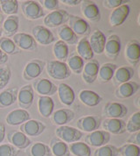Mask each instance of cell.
I'll list each match as a JSON object with an SVG mask.
<instances>
[{
	"instance_id": "obj_1",
	"label": "cell",
	"mask_w": 140,
	"mask_h": 156,
	"mask_svg": "<svg viewBox=\"0 0 140 156\" xmlns=\"http://www.w3.org/2000/svg\"><path fill=\"white\" fill-rule=\"evenodd\" d=\"M47 72L51 78L54 80H65L70 77L71 71L66 62L57 60H52L46 63Z\"/></svg>"
},
{
	"instance_id": "obj_2",
	"label": "cell",
	"mask_w": 140,
	"mask_h": 156,
	"mask_svg": "<svg viewBox=\"0 0 140 156\" xmlns=\"http://www.w3.org/2000/svg\"><path fill=\"white\" fill-rule=\"evenodd\" d=\"M55 135L57 138L61 140L67 144H71L80 141L84 136V133L79 129L69 126H61L55 129Z\"/></svg>"
},
{
	"instance_id": "obj_3",
	"label": "cell",
	"mask_w": 140,
	"mask_h": 156,
	"mask_svg": "<svg viewBox=\"0 0 140 156\" xmlns=\"http://www.w3.org/2000/svg\"><path fill=\"white\" fill-rule=\"evenodd\" d=\"M70 14L65 10L58 9L46 15L43 20V24L47 28L59 27L68 21Z\"/></svg>"
},
{
	"instance_id": "obj_4",
	"label": "cell",
	"mask_w": 140,
	"mask_h": 156,
	"mask_svg": "<svg viewBox=\"0 0 140 156\" xmlns=\"http://www.w3.org/2000/svg\"><path fill=\"white\" fill-rule=\"evenodd\" d=\"M21 10L24 16L28 20H39L45 16L44 9L40 5L39 1L27 0L21 3Z\"/></svg>"
},
{
	"instance_id": "obj_5",
	"label": "cell",
	"mask_w": 140,
	"mask_h": 156,
	"mask_svg": "<svg viewBox=\"0 0 140 156\" xmlns=\"http://www.w3.org/2000/svg\"><path fill=\"white\" fill-rule=\"evenodd\" d=\"M46 67V62L40 59H33L26 64L22 76L26 81H32L39 77Z\"/></svg>"
},
{
	"instance_id": "obj_6",
	"label": "cell",
	"mask_w": 140,
	"mask_h": 156,
	"mask_svg": "<svg viewBox=\"0 0 140 156\" xmlns=\"http://www.w3.org/2000/svg\"><path fill=\"white\" fill-rule=\"evenodd\" d=\"M68 22V26L77 36L86 37L87 35L90 34V25L83 18L76 15H70Z\"/></svg>"
},
{
	"instance_id": "obj_7",
	"label": "cell",
	"mask_w": 140,
	"mask_h": 156,
	"mask_svg": "<svg viewBox=\"0 0 140 156\" xmlns=\"http://www.w3.org/2000/svg\"><path fill=\"white\" fill-rule=\"evenodd\" d=\"M84 140L85 143L90 147H100L110 142V134L104 130H96L84 135Z\"/></svg>"
},
{
	"instance_id": "obj_8",
	"label": "cell",
	"mask_w": 140,
	"mask_h": 156,
	"mask_svg": "<svg viewBox=\"0 0 140 156\" xmlns=\"http://www.w3.org/2000/svg\"><path fill=\"white\" fill-rule=\"evenodd\" d=\"M37 44L47 46L56 41L54 34L52 31L45 26H36L32 29V34Z\"/></svg>"
},
{
	"instance_id": "obj_9",
	"label": "cell",
	"mask_w": 140,
	"mask_h": 156,
	"mask_svg": "<svg viewBox=\"0 0 140 156\" xmlns=\"http://www.w3.org/2000/svg\"><path fill=\"white\" fill-rule=\"evenodd\" d=\"M32 85L34 92L42 97H51L57 92V86L47 78H37Z\"/></svg>"
},
{
	"instance_id": "obj_10",
	"label": "cell",
	"mask_w": 140,
	"mask_h": 156,
	"mask_svg": "<svg viewBox=\"0 0 140 156\" xmlns=\"http://www.w3.org/2000/svg\"><path fill=\"white\" fill-rule=\"evenodd\" d=\"M19 129L20 132L27 137H38L46 131L47 126L41 121L31 119L30 120L20 125Z\"/></svg>"
},
{
	"instance_id": "obj_11",
	"label": "cell",
	"mask_w": 140,
	"mask_h": 156,
	"mask_svg": "<svg viewBox=\"0 0 140 156\" xmlns=\"http://www.w3.org/2000/svg\"><path fill=\"white\" fill-rule=\"evenodd\" d=\"M102 119L101 117L95 115H88L80 118L77 120V127L80 131L85 133H91L96 131L101 126Z\"/></svg>"
},
{
	"instance_id": "obj_12",
	"label": "cell",
	"mask_w": 140,
	"mask_h": 156,
	"mask_svg": "<svg viewBox=\"0 0 140 156\" xmlns=\"http://www.w3.org/2000/svg\"><path fill=\"white\" fill-rule=\"evenodd\" d=\"M18 103L20 109L27 110L33 105L34 101V90L32 84L21 87L18 92Z\"/></svg>"
},
{
	"instance_id": "obj_13",
	"label": "cell",
	"mask_w": 140,
	"mask_h": 156,
	"mask_svg": "<svg viewBox=\"0 0 140 156\" xmlns=\"http://www.w3.org/2000/svg\"><path fill=\"white\" fill-rule=\"evenodd\" d=\"M128 113V108L124 104L109 102L103 108V115L107 119H123Z\"/></svg>"
},
{
	"instance_id": "obj_14",
	"label": "cell",
	"mask_w": 140,
	"mask_h": 156,
	"mask_svg": "<svg viewBox=\"0 0 140 156\" xmlns=\"http://www.w3.org/2000/svg\"><path fill=\"white\" fill-rule=\"evenodd\" d=\"M131 12V7L129 5L124 4L119 7L114 9L110 15V24L113 27H121L127 20Z\"/></svg>"
},
{
	"instance_id": "obj_15",
	"label": "cell",
	"mask_w": 140,
	"mask_h": 156,
	"mask_svg": "<svg viewBox=\"0 0 140 156\" xmlns=\"http://www.w3.org/2000/svg\"><path fill=\"white\" fill-rule=\"evenodd\" d=\"M122 48V42L121 39L117 34H111L106 39L105 43L104 51L106 56L110 58V59H116L117 58L121 52Z\"/></svg>"
},
{
	"instance_id": "obj_16",
	"label": "cell",
	"mask_w": 140,
	"mask_h": 156,
	"mask_svg": "<svg viewBox=\"0 0 140 156\" xmlns=\"http://www.w3.org/2000/svg\"><path fill=\"white\" fill-rule=\"evenodd\" d=\"M12 41L20 50L33 51L38 48V44L33 37L26 33H17L13 36Z\"/></svg>"
},
{
	"instance_id": "obj_17",
	"label": "cell",
	"mask_w": 140,
	"mask_h": 156,
	"mask_svg": "<svg viewBox=\"0 0 140 156\" xmlns=\"http://www.w3.org/2000/svg\"><path fill=\"white\" fill-rule=\"evenodd\" d=\"M81 10L84 17L93 22H97L101 20V12L98 5L91 0H83L81 3Z\"/></svg>"
},
{
	"instance_id": "obj_18",
	"label": "cell",
	"mask_w": 140,
	"mask_h": 156,
	"mask_svg": "<svg viewBox=\"0 0 140 156\" xmlns=\"http://www.w3.org/2000/svg\"><path fill=\"white\" fill-rule=\"evenodd\" d=\"M99 69H100V63L97 60L92 59L89 62H86L82 72L84 82L88 84L93 83L97 79Z\"/></svg>"
},
{
	"instance_id": "obj_19",
	"label": "cell",
	"mask_w": 140,
	"mask_h": 156,
	"mask_svg": "<svg viewBox=\"0 0 140 156\" xmlns=\"http://www.w3.org/2000/svg\"><path fill=\"white\" fill-rule=\"evenodd\" d=\"M124 55L131 65L136 67L140 61V43L137 40L129 41L126 44Z\"/></svg>"
},
{
	"instance_id": "obj_20",
	"label": "cell",
	"mask_w": 140,
	"mask_h": 156,
	"mask_svg": "<svg viewBox=\"0 0 140 156\" xmlns=\"http://www.w3.org/2000/svg\"><path fill=\"white\" fill-rule=\"evenodd\" d=\"M106 39L107 37L99 29H96L92 33H90V36L89 38V42L94 54L102 55L103 53Z\"/></svg>"
},
{
	"instance_id": "obj_21",
	"label": "cell",
	"mask_w": 140,
	"mask_h": 156,
	"mask_svg": "<svg viewBox=\"0 0 140 156\" xmlns=\"http://www.w3.org/2000/svg\"><path fill=\"white\" fill-rule=\"evenodd\" d=\"M75 117V113L70 109H59L54 112L51 115V122L58 126H67L68 123L72 121Z\"/></svg>"
},
{
	"instance_id": "obj_22",
	"label": "cell",
	"mask_w": 140,
	"mask_h": 156,
	"mask_svg": "<svg viewBox=\"0 0 140 156\" xmlns=\"http://www.w3.org/2000/svg\"><path fill=\"white\" fill-rule=\"evenodd\" d=\"M103 130L110 134H123L126 132V122L121 119H106L101 124Z\"/></svg>"
},
{
	"instance_id": "obj_23",
	"label": "cell",
	"mask_w": 140,
	"mask_h": 156,
	"mask_svg": "<svg viewBox=\"0 0 140 156\" xmlns=\"http://www.w3.org/2000/svg\"><path fill=\"white\" fill-rule=\"evenodd\" d=\"M30 119H31V114L28 112L27 110H24V109H15L13 111L10 112L5 117L6 123L12 126H20Z\"/></svg>"
},
{
	"instance_id": "obj_24",
	"label": "cell",
	"mask_w": 140,
	"mask_h": 156,
	"mask_svg": "<svg viewBox=\"0 0 140 156\" xmlns=\"http://www.w3.org/2000/svg\"><path fill=\"white\" fill-rule=\"evenodd\" d=\"M7 140L9 144L12 145L14 147L19 150L27 148L31 145V140L20 131H12L7 134Z\"/></svg>"
},
{
	"instance_id": "obj_25",
	"label": "cell",
	"mask_w": 140,
	"mask_h": 156,
	"mask_svg": "<svg viewBox=\"0 0 140 156\" xmlns=\"http://www.w3.org/2000/svg\"><path fill=\"white\" fill-rule=\"evenodd\" d=\"M139 84L135 81H129L127 83L119 84L118 87L115 90V96L117 98H129L132 97L134 94L138 91Z\"/></svg>"
},
{
	"instance_id": "obj_26",
	"label": "cell",
	"mask_w": 140,
	"mask_h": 156,
	"mask_svg": "<svg viewBox=\"0 0 140 156\" xmlns=\"http://www.w3.org/2000/svg\"><path fill=\"white\" fill-rule=\"evenodd\" d=\"M57 93L59 100L61 103L66 105V106H71L75 100V94L72 87H70L67 83H60L59 86H57Z\"/></svg>"
},
{
	"instance_id": "obj_27",
	"label": "cell",
	"mask_w": 140,
	"mask_h": 156,
	"mask_svg": "<svg viewBox=\"0 0 140 156\" xmlns=\"http://www.w3.org/2000/svg\"><path fill=\"white\" fill-rule=\"evenodd\" d=\"M79 100L88 107L97 106L103 101V98L98 94L90 90H82L78 95Z\"/></svg>"
},
{
	"instance_id": "obj_28",
	"label": "cell",
	"mask_w": 140,
	"mask_h": 156,
	"mask_svg": "<svg viewBox=\"0 0 140 156\" xmlns=\"http://www.w3.org/2000/svg\"><path fill=\"white\" fill-rule=\"evenodd\" d=\"M2 32L5 37H13L19 31V19L17 15L8 16L4 23H2Z\"/></svg>"
},
{
	"instance_id": "obj_29",
	"label": "cell",
	"mask_w": 140,
	"mask_h": 156,
	"mask_svg": "<svg viewBox=\"0 0 140 156\" xmlns=\"http://www.w3.org/2000/svg\"><path fill=\"white\" fill-rule=\"evenodd\" d=\"M19 88L13 87L4 90L0 92V108L5 109L14 105L18 99Z\"/></svg>"
},
{
	"instance_id": "obj_30",
	"label": "cell",
	"mask_w": 140,
	"mask_h": 156,
	"mask_svg": "<svg viewBox=\"0 0 140 156\" xmlns=\"http://www.w3.org/2000/svg\"><path fill=\"white\" fill-rule=\"evenodd\" d=\"M57 34L60 38V41L68 45H76L79 41V37L71 30L68 24H64L59 27L57 29Z\"/></svg>"
},
{
	"instance_id": "obj_31",
	"label": "cell",
	"mask_w": 140,
	"mask_h": 156,
	"mask_svg": "<svg viewBox=\"0 0 140 156\" xmlns=\"http://www.w3.org/2000/svg\"><path fill=\"white\" fill-rule=\"evenodd\" d=\"M76 51L77 55L84 62H89L94 58V53L89 45L88 37H82L79 40V41L76 44Z\"/></svg>"
},
{
	"instance_id": "obj_32",
	"label": "cell",
	"mask_w": 140,
	"mask_h": 156,
	"mask_svg": "<svg viewBox=\"0 0 140 156\" xmlns=\"http://www.w3.org/2000/svg\"><path fill=\"white\" fill-rule=\"evenodd\" d=\"M49 147L52 154L54 156H70L68 145L62 141L56 136L53 137L50 140Z\"/></svg>"
},
{
	"instance_id": "obj_33",
	"label": "cell",
	"mask_w": 140,
	"mask_h": 156,
	"mask_svg": "<svg viewBox=\"0 0 140 156\" xmlns=\"http://www.w3.org/2000/svg\"><path fill=\"white\" fill-rule=\"evenodd\" d=\"M54 102L51 97L40 96L38 98V110L39 112L44 118H50L54 112Z\"/></svg>"
},
{
	"instance_id": "obj_34",
	"label": "cell",
	"mask_w": 140,
	"mask_h": 156,
	"mask_svg": "<svg viewBox=\"0 0 140 156\" xmlns=\"http://www.w3.org/2000/svg\"><path fill=\"white\" fill-rule=\"evenodd\" d=\"M135 75V71L132 67L130 66H121L117 67V70L114 74L113 79L115 82L118 84H122L127 83L129 81H131V79Z\"/></svg>"
},
{
	"instance_id": "obj_35",
	"label": "cell",
	"mask_w": 140,
	"mask_h": 156,
	"mask_svg": "<svg viewBox=\"0 0 140 156\" xmlns=\"http://www.w3.org/2000/svg\"><path fill=\"white\" fill-rule=\"evenodd\" d=\"M117 69V65L111 62H106L103 65H100L97 76L98 79L100 80V82L104 83L110 82L113 79Z\"/></svg>"
},
{
	"instance_id": "obj_36",
	"label": "cell",
	"mask_w": 140,
	"mask_h": 156,
	"mask_svg": "<svg viewBox=\"0 0 140 156\" xmlns=\"http://www.w3.org/2000/svg\"><path fill=\"white\" fill-rule=\"evenodd\" d=\"M28 156H53L51 149L46 143L34 142L26 151Z\"/></svg>"
},
{
	"instance_id": "obj_37",
	"label": "cell",
	"mask_w": 140,
	"mask_h": 156,
	"mask_svg": "<svg viewBox=\"0 0 140 156\" xmlns=\"http://www.w3.org/2000/svg\"><path fill=\"white\" fill-rule=\"evenodd\" d=\"M53 53L54 55L56 58L57 61L63 62H65L68 59V57L69 56V48L68 46L64 43L61 41H57L54 45L53 48Z\"/></svg>"
},
{
	"instance_id": "obj_38",
	"label": "cell",
	"mask_w": 140,
	"mask_h": 156,
	"mask_svg": "<svg viewBox=\"0 0 140 156\" xmlns=\"http://www.w3.org/2000/svg\"><path fill=\"white\" fill-rule=\"evenodd\" d=\"M84 61L77 55L76 53H73L67 59V65L68 66L71 73H75L76 75L82 74L84 67Z\"/></svg>"
},
{
	"instance_id": "obj_39",
	"label": "cell",
	"mask_w": 140,
	"mask_h": 156,
	"mask_svg": "<svg viewBox=\"0 0 140 156\" xmlns=\"http://www.w3.org/2000/svg\"><path fill=\"white\" fill-rule=\"evenodd\" d=\"M70 154L75 156H91V147L85 142L77 141L68 145Z\"/></svg>"
},
{
	"instance_id": "obj_40",
	"label": "cell",
	"mask_w": 140,
	"mask_h": 156,
	"mask_svg": "<svg viewBox=\"0 0 140 156\" xmlns=\"http://www.w3.org/2000/svg\"><path fill=\"white\" fill-rule=\"evenodd\" d=\"M0 49L2 50L7 55H13L19 54L21 50L15 45L12 39L8 37H1L0 38Z\"/></svg>"
},
{
	"instance_id": "obj_41",
	"label": "cell",
	"mask_w": 140,
	"mask_h": 156,
	"mask_svg": "<svg viewBox=\"0 0 140 156\" xmlns=\"http://www.w3.org/2000/svg\"><path fill=\"white\" fill-rule=\"evenodd\" d=\"M1 12L12 16L17 15L19 12V2L17 0H0Z\"/></svg>"
},
{
	"instance_id": "obj_42",
	"label": "cell",
	"mask_w": 140,
	"mask_h": 156,
	"mask_svg": "<svg viewBox=\"0 0 140 156\" xmlns=\"http://www.w3.org/2000/svg\"><path fill=\"white\" fill-rule=\"evenodd\" d=\"M126 132L130 133H134L140 131V112H137L133 113L128 121L126 122L125 125Z\"/></svg>"
},
{
	"instance_id": "obj_43",
	"label": "cell",
	"mask_w": 140,
	"mask_h": 156,
	"mask_svg": "<svg viewBox=\"0 0 140 156\" xmlns=\"http://www.w3.org/2000/svg\"><path fill=\"white\" fill-rule=\"evenodd\" d=\"M118 148L113 145L107 144L95 150L93 156H118Z\"/></svg>"
},
{
	"instance_id": "obj_44",
	"label": "cell",
	"mask_w": 140,
	"mask_h": 156,
	"mask_svg": "<svg viewBox=\"0 0 140 156\" xmlns=\"http://www.w3.org/2000/svg\"><path fill=\"white\" fill-rule=\"evenodd\" d=\"M121 156H140V147L130 143H125L118 148Z\"/></svg>"
},
{
	"instance_id": "obj_45",
	"label": "cell",
	"mask_w": 140,
	"mask_h": 156,
	"mask_svg": "<svg viewBox=\"0 0 140 156\" xmlns=\"http://www.w3.org/2000/svg\"><path fill=\"white\" fill-rule=\"evenodd\" d=\"M12 79V70L8 66L0 67V90L5 89Z\"/></svg>"
},
{
	"instance_id": "obj_46",
	"label": "cell",
	"mask_w": 140,
	"mask_h": 156,
	"mask_svg": "<svg viewBox=\"0 0 140 156\" xmlns=\"http://www.w3.org/2000/svg\"><path fill=\"white\" fill-rule=\"evenodd\" d=\"M19 152L20 150L14 147L9 143L0 144V156H18Z\"/></svg>"
},
{
	"instance_id": "obj_47",
	"label": "cell",
	"mask_w": 140,
	"mask_h": 156,
	"mask_svg": "<svg viewBox=\"0 0 140 156\" xmlns=\"http://www.w3.org/2000/svg\"><path fill=\"white\" fill-rule=\"evenodd\" d=\"M60 1L58 0H40L39 1L40 5H41L43 9H46V10H48V11H55L59 9V4Z\"/></svg>"
},
{
	"instance_id": "obj_48",
	"label": "cell",
	"mask_w": 140,
	"mask_h": 156,
	"mask_svg": "<svg viewBox=\"0 0 140 156\" xmlns=\"http://www.w3.org/2000/svg\"><path fill=\"white\" fill-rule=\"evenodd\" d=\"M127 3L125 0H105L103 1V6L108 9H116Z\"/></svg>"
},
{
	"instance_id": "obj_49",
	"label": "cell",
	"mask_w": 140,
	"mask_h": 156,
	"mask_svg": "<svg viewBox=\"0 0 140 156\" xmlns=\"http://www.w3.org/2000/svg\"><path fill=\"white\" fill-rule=\"evenodd\" d=\"M126 143H130V144H133V145H137V146H140V131L131 133L130 136V138L127 140Z\"/></svg>"
},
{
	"instance_id": "obj_50",
	"label": "cell",
	"mask_w": 140,
	"mask_h": 156,
	"mask_svg": "<svg viewBox=\"0 0 140 156\" xmlns=\"http://www.w3.org/2000/svg\"><path fill=\"white\" fill-rule=\"evenodd\" d=\"M6 136V130H5V126L4 123L0 122V144L3 143V141L5 140Z\"/></svg>"
},
{
	"instance_id": "obj_51",
	"label": "cell",
	"mask_w": 140,
	"mask_h": 156,
	"mask_svg": "<svg viewBox=\"0 0 140 156\" xmlns=\"http://www.w3.org/2000/svg\"><path fill=\"white\" fill-rule=\"evenodd\" d=\"M61 2H62L63 4L69 5V6H76L81 5L82 0H61Z\"/></svg>"
},
{
	"instance_id": "obj_52",
	"label": "cell",
	"mask_w": 140,
	"mask_h": 156,
	"mask_svg": "<svg viewBox=\"0 0 140 156\" xmlns=\"http://www.w3.org/2000/svg\"><path fill=\"white\" fill-rule=\"evenodd\" d=\"M8 55H5L2 50L0 49V65H3V64L6 63L8 62Z\"/></svg>"
},
{
	"instance_id": "obj_53",
	"label": "cell",
	"mask_w": 140,
	"mask_h": 156,
	"mask_svg": "<svg viewBox=\"0 0 140 156\" xmlns=\"http://www.w3.org/2000/svg\"><path fill=\"white\" fill-rule=\"evenodd\" d=\"M2 22H3V16L2 14H0V25L2 24Z\"/></svg>"
},
{
	"instance_id": "obj_54",
	"label": "cell",
	"mask_w": 140,
	"mask_h": 156,
	"mask_svg": "<svg viewBox=\"0 0 140 156\" xmlns=\"http://www.w3.org/2000/svg\"><path fill=\"white\" fill-rule=\"evenodd\" d=\"M2 34H3V32H2V29L0 27V38L2 37Z\"/></svg>"
},
{
	"instance_id": "obj_55",
	"label": "cell",
	"mask_w": 140,
	"mask_h": 156,
	"mask_svg": "<svg viewBox=\"0 0 140 156\" xmlns=\"http://www.w3.org/2000/svg\"><path fill=\"white\" fill-rule=\"evenodd\" d=\"M0 13H1V7H0Z\"/></svg>"
}]
</instances>
